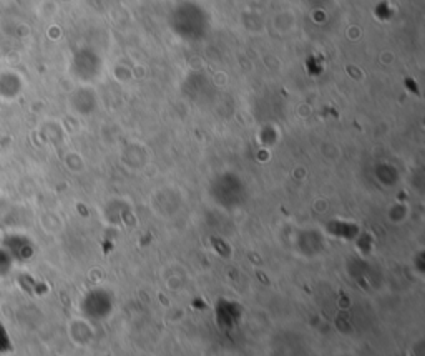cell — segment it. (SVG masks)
I'll return each mask as SVG.
<instances>
[{
  "label": "cell",
  "instance_id": "3957f363",
  "mask_svg": "<svg viewBox=\"0 0 425 356\" xmlns=\"http://www.w3.org/2000/svg\"><path fill=\"white\" fill-rule=\"evenodd\" d=\"M9 347V333L2 323H0V350H5Z\"/></svg>",
  "mask_w": 425,
  "mask_h": 356
},
{
  "label": "cell",
  "instance_id": "7a4b0ae2",
  "mask_svg": "<svg viewBox=\"0 0 425 356\" xmlns=\"http://www.w3.org/2000/svg\"><path fill=\"white\" fill-rule=\"evenodd\" d=\"M12 265H14L12 257H10L7 254V250L0 245V277L7 275V273L10 272V268H12Z\"/></svg>",
  "mask_w": 425,
  "mask_h": 356
},
{
  "label": "cell",
  "instance_id": "6da1fadb",
  "mask_svg": "<svg viewBox=\"0 0 425 356\" xmlns=\"http://www.w3.org/2000/svg\"><path fill=\"white\" fill-rule=\"evenodd\" d=\"M25 242H27L25 237L12 234V235L5 237L2 247L5 250H7V254L12 257L14 262L15 260L25 262L30 255H32V247H30V244H25Z\"/></svg>",
  "mask_w": 425,
  "mask_h": 356
}]
</instances>
